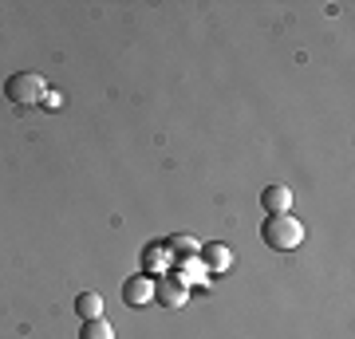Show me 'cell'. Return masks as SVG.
I'll list each match as a JSON object with an SVG mask.
<instances>
[{
    "mask_svg": "<svg viewBox=\"0 0 355 339\" xmlns=\"http://www.w3.org/2000/svg\"><path fill=\"white\" fill-rule=\"evenodd\" d=\"M261 241L277 252H292L304 245V225L292 214H268L265 225H261Z\"/></svg>",
    "mask_w": 355,
    "mask_h": 339,
    "instance_id": "1",
    "label": "cell"
},
{
    "mask_svg": "<svg viewBox=\"0 0 355 339\" xmlns=\"http://www.w3.org/2000/svg\"><path fill=\"white\" fill-rule=\"evenodd\" d=\"M4 95H8L12 107H36V103L48 95V83H44L36 71H16V76H8V83H4Z\"/></svg>",
    "mask_w": 355,
    "mask_h": 339,
    "instance_id": "2",
    "label": "cell"
},
{
    "mask_svg": "<svg viewBox=\"0 0 355 339\" xmlns=\"http://www.w3.org/2000/svg\"><path fill=\"white\" fill-rule=\"evenodd\" d=\"M154 300L162 308H186L190 304V284L182 277H158L154 280Z\"/></svg>",
    "mask_w": 355,
    "mask_h": 339,
    "instance_id": "3",
    "label": "cell"
},
{
    "mask_svg": "<svg viewBox=\"0 0 355 339\" xmlns=\"http://www.w3.org/2000/svg\"><path fill=\"white\" fill-rule=\"evenodd\" d=\"M123 300H127V308H146V304L154 300V277H130L127 284H123Z\"/></svg>",
    "mask_w": 355,
    "mask_h": 339,
    "instance_id": "4",
    "label": "cell"
},
{
    "mask_svg": "<svg viewBox=\"0 0 355 339\" xmlns=\"http://www.w3.org/2000/svg\"><path fill=\"white\" fill-rule=\"evenodd\" d=\"M198 257H202L205 272H225L229 264H233V252H229V245H221V241L202 245V249H198Z\"/></svg>",
    "mask_w": 355,
    "mask_h": 339,
    "instance_id": "5",
    "label": "cell"
},
{
    "mask_svg": "<svg viewBox=\"0 0 355 339\" xmlns=\"http://www.w3.org/2000/svg\"><path fill=\"white\" fill-rule=\"evenodd\" d=\"M261 205H265V214H288L292 209V189L272 182V186L261 189Z\"/></svg>",
    "mask_w": 355,
    "mask_h": 339,
    "instance_id": "6",
    "label": "cell"
},
{
    "mask_svg": "<svg viewBox=\"0 0 355 339\" xmlns=\"http://www.w3.org/2000/svg\"><path fill=\"white\" fill-rule=\"evenodd\" d=\"M162 249L174 252V257H198V249H202V245H198L193 237H186V233H174V237L162 241Z\"/></svg>",
    "mask_w": 355,
    "mask_h": 339,
    "instance_id": "7",
    "label": "cell"
},
{
    "mask_svg": "<svg viewBox=\"0 0 355 339\" xmlns=\"http://www.w3.org/2000/svg\"><path fill=\"white\" fill-rule=\"evenodd\" d=\"M76 312L83 315V320H99L103 315V296L99 292H79L76 296Z\"/></svg>",
    "mask_w": 355,
    "mask_h": 339,
    "instance_id": "8",
    "label": "cell"
},
{
    "mask_svg": "<svg viewBox=\"0 0 355 339\" xmlns=\"http://www.w3.org/2000/svg\"><path fill=\"white\" fill-rule=\"evenodd\" d=\"M166 264H170V252H166L162 245H158V241H154V245H146V249H142V268H146V277H150L154 268L162 272Z\"/></svg>",
    "mask_w": 355,
    "mask_h": 339,
    "instance_id": "9",
    "label": "cell"
},
{
    "mask_svg": "<svg viewBox=\"0 0 355 339\" xmlns=\"http://www.w3.org/2000/svg\"><path fill=\"white\" fill-rule=\"evenodd\" d=\"M79 339H114V327L107 324V320H83V331H79Z\"/></svg>",
    "mask_w": 355,
    "mask_h": 339,
    "instance_id": "10",
    "label": "cell"
}]
</instances>
